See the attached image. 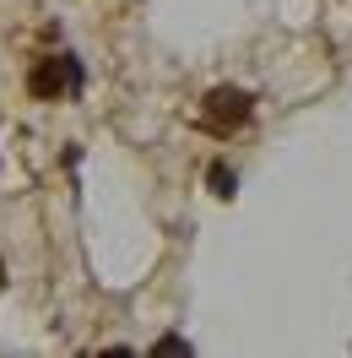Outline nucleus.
<instances>
[{
	"instance_id": "obj_1",
	"label": "nucleus",
	"mask_w": 352,
	"mask_h": 358,
	"mask_svg": "<svg viewBox=\"0 0 352 358\" xmlns=\"http://www.w3.org/2000/svg\"><path fill=\"white\" fill-rule=\"evenodd\" d=\"M27 87H33V98H66V92H82V60H76V55H49V60L33 66Z\"/></svg>"
},
{
	"instance_id": "obj_2",
	"label": "nucleus",
	"mask_w": 352,
	"mask_h": 358,
	"mask_svg": "<svg viewBox=\"0 0 352 358\" xmlns=\"http://www.w3.org/2000/svg\"><path fill=\"white\" fill-rule=\"evenodd\" d=\"M255 114V92H244V87H212L206 92V109H200V120L212 125V131H239L244 120Z\"/></svg>"
},
{
	"instance_id": "obj_3",
	"label": "nucleus",
	"mask_w": 352,
	"mask_h": 358,
	"mask_svg": "<svg viewBox=\"0 0 352 358\" xmlns=\"http://www.w3.org/2000/svg\"><path fill=\"white\" fill-rule=\"evenodd\" d=\"M206 185H212L217 201H233V196H239V174H233L228 163H212V169H206Z\"/></svg>"
},
{
	"instance_id": "obj_4",
	"label": "nucleus",
	"mask_w": 352,
	"mask_h": 358,
	"mask_svg": "<svg viewBox=\"0 0 352 358\" xmlns=\"http://www.w3.org/2000/svg\"><path fill=\"white\" fill-rule=\"evenodd\" d=\"M152 353H190V342H184V336H157Z\"/></svg>"
}]
</instances>
